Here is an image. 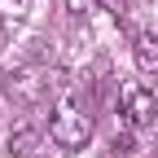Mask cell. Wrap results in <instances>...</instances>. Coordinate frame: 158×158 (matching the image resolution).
<instances>
[{"label":"cell","instance_id":"cell-4","mask_svg":"<svg viewBox=\"0 0 158 158\" xmlns=\"http://www.w3.org/2000/svg\"><path fill=\"white\" fill-rule=\"evenodd\" d=\"M9 154H13V158H35V154H40V127H35V123L13 127V132H9Z\"/></svg>","mask_w":158,"mask_h":158},{"label":"cell","instance_id":"cell-5","mask_svg":"<svg viewBox=\"0 0 158 158\" xmlns=\"http://www.w3.org/2000/svg\"><path fill=\"white\" fill-rule=\"evenodd\" d=\"M136 149H141V145H136V127L114 132V141H110V154H114V158H132Z\"/></svg>","mask_w":158,"mask_h":158},{"label":"cell","instance_id":"cell-6","mask_svg":"<svg viewBox=\"0 0 158 158\" xmlns=\"http://www.w3.org/2000/svg\"><path fill=\"white\" fill-rule=\"evenodd\" d=\"M110 5H123V0H110Z\"/></svg>","mask_w":158,"mask_h":158},{"label":"cell","instance_id":"cell-3","mask_svg":"<svg viewBox=\"0 0 158 158\" xmlns=\"http://www.w3.org/2000/svg\"><path fill=\"white\" fill-rule=\"evenodd\" d=\"M132 57H136V70H141L145 79H158V35H136L132 44Z\"/></svg>","mask_w":158,"mask_h":158},{"label":"cell","instance_id":"cell-1","mask_svg":"<svg viewBox=\"0 0 158 158\" xmlns=\"http://www.w3.org/2000/svg\"><path fill=\"white\" fill-rule=\"evenodd\" d=\"M48 136H53V145H62V149H84L92 141V114L75 110V106H62L53 114V123H48Z\"/></svg>","mask_w":158,"mask_h":158},{"label":"cell","instance_id":"cell-2","mask_svg":"<svg viewBox=\"0 0 158 158\" xmlns=\"http://www.w3.org/2000/svg\"><path fill=\"white\" fill-rule=\"evenodd\" d=\"M123 118H127V127H154L158 97L149 88H123Z\"/></svg>","mask_w":158,"mask_h":158}]
</instances>
